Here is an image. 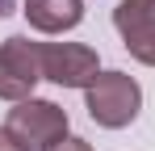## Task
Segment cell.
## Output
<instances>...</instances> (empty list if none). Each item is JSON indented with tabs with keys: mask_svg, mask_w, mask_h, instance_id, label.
<instances>
[{
	"mask_svg": "<svg viewBox=\"0 0 155 151\" xmlns=\"http://www.w3.org/2000/svg\"><path fill=\"white\" fill-rule=\"evenodd\" d=\"M21 13L38 34H67L84 17V0H25Z\"/></svg>",
	"mask_w": 155,
	"mask_h": 151,
	"instance_id": "6",
	"label": "cell"
},
{
	"mask_svg": "<svg viewBox=\"0 0 155 151\" xmlns=\"http://www.w3.org/2000/svg\"><path fill=\"white\" fill-rule=\"evenodd\" d=\"M46 151H92L84 139H63V143H54V147H46Z\"/></svg>",
	"mask_w": 155,
	"mask_h": 151,
	"instance_id": "7",
	"label": "cell"
},
{
	"mask_svg": "<svg viewBox=\"0 0 155 151\" xmlns=\"http://www.w3.org/2000/svg\"><path fill=\"white\" fill-rule=\"evenodd\" d=\"M42 55V80H51L59 88H88L97 80V50L80 46V42H38Z\"/></svg>",
	"mask_w": 155,
	"mask_h": 151,
	"instance_id": "3",
	"label": "cell"
},
{
	"mask_svg": "<svg viewBox=\"0 0 155 151\" xmlns=\"http://www.w3.org/2000/svg\"><path fill=\"white\" fill-rule=\"evenodd\" d=\"M0 151H25V147H21V143H17L8 130H0Z\"/></svg>",
	"mask_w": 155,
	"mask_h": 151,
	"instance_id": "8",
	"label": "cell"
},
{
	"mask_svg": "<svg viewBox=\"0 0 155 151\" xmlns=\"http://www.w3.org/2000/svg\"><path fill=\"white\" fill-rule=\"evenodd\" d=\"M42 80V55L29 38H4L0 46V101H25Z\"/></svg>",
	"mask_w": 155,
	"mask_h": 151,
	"instance_id": "4",
	"label": "cell"
},
{
	"mask_svg": "<svg viewBox=\"0 0 155 151\" xmlns=\"http://www.w3.org/2000/svg\"><path fill=\"white\" fill-rule=\"evenodd\" d=\"M8 8H13V4H8V0H0V17H4V13H8Z\"/></svg>",
	"mask_w": 155,
	"mask_h": 151,
	"instance_id": "9",
	"label": "cell"
},
{
	"mask_svg": "<svg viewBox=\"0 0 155 151\" xmlns=\"http://www.w3.org/2000/svg\"><path fill=\"white\" fill-rule=\"evenodd\" d=\"M4 130L25 151H46V147H54V143L67 139V113H63L54 101L25 97V101H17V109H8Z\"/></svg>",
	"mask_w": 155,
	"mask_h": 151,
	"instance_id": "2",
	"label": "cell"
},
{
	"mask_svg": "<svg viewBox=\"0 0 155 151\" xmlns=\"http://www.w3.org/2000/svg\"><path fill=\"white\" fill-rule=\"evenodd\" d=\"M84 101H88V118L105 130H122L138 118L143 109V88L130 80L126 72H101L88 88H84Z\"/></svg>",
	"mask_w": 155,
	"mask_h": 151,
	"instance_id": "1",
	"label": "cell"
},
{
	"mask_svg": "<svg viewBox=\"0 0 155 151\" xmlns=\"http://www.w3.org/2000/svg\"><path fill=\"white\" fill-rule=\"evenodd\" d=\"M113 25L130 55L155 67V0H122L113 8Z\"/></svg>",
	"mask_w": 155,
	"mask_h": 151,
	"instance_id": "5",
	"label": "cell"
}]
</instances>
